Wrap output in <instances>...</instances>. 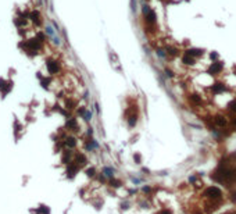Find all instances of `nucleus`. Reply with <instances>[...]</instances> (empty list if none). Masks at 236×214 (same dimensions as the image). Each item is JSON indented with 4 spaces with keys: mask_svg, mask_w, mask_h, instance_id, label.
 I'll use <instances>...</instances> for the list:
<instances>
[{
    "mask_svg": "<svg viewBox=\"0 0 236 214\" xmlns=\"http://www.w3.org/2000/svg\"><path fill=\"white\" fill-rule=\"evenodd\" d=\"M143 17H144V22L149 25H154L156 21H157V15H156V13H154L153 10H150L147 14H144Z\"/></svg>",
    "mask_w": 236,
    "mask_h": 214,
    "instance_id": "obj_1",
    "label": "nucleus"
},
{
    "mask_svg": "<svg viewBox=\"0 0 236 214\" xmlns=\"http://www.w3.org/2000/svg\"><path fill=\"white\" fill-rule=\"evenodd\" d=\"M222 71V63H220V61H214V63L210 65V68H208V73L211 74V75H217V74H220Z\"/></svg>",
    "mask_w": 236,
    "mask_h": 214,
    "instance_id": "obj_2",
    "label": "nucleus"
},
{
    "mask_svg": "<svg viewBox=\"0 0 236 214\" xmlns=\"http://www.w3.org/2000/svg\"><path fill=\"white\" fill-rule=\"evenodd\" d=\"M47 71L50 74H57L60 71V65L57 61H47Z\"/></svg>",
    "mask_w": 236,
    "mask_h": 214,
    "instance_id": "obj_3",
    "label": "nucleus"
},
{
    "mask_svg": "<svg viewBox=\"0 0 236 214\" xmlns=\"http://www.w3.org/2000/svg\"><path fill=\"white\" fill-rule=\"evenodd\" d=\"M224 90H225V85L221 83V82H217V83H214V85L211 86V92L214 93V95H218V93L224 92Z\"/></svg>",
    "mask_w": 236,
    "mask_h": 214,
    "instance_id": "obj_4",
    "label": "nucleus"
},
{
    "mask_svg": "<svg viewBox=\"0 0 236 214\" xmlns=\"http://www.w3.org/2000/svg\"><path fill=\"white\" fill-rule=\"evenodd\" d=\"M214 122H215V125L224 128L226 125V118L224 116H215L214 117Z\"/></svg>",
    "mask_w": 236,
    "mask_h": 214,
    "instance_id": "obj_5",
    "label": "nucleus"
},
{
    "mask_svg": "<svg viewBox=\"0 0 236 214\" xmlns=\"http://www.w3.org/2000/svg\"><path fill=\"white\" fill-rule=\"evenodd\" d=\"M189 102L192 103L193 106H200V104H202V96H199V95H190V96H189Z\"/></svg>",
    "mask_w": 236,
    "mask_h": 214,
    "instance_id": "obj_6",
    "label": "nucleus"
},
{
    "mask_svg": "<svg viewBox=\"0 0 236 214\" xmlns=\"http://www.w3.org/2000/svg\"><path fill=\"white\" fill-rule=\"evenodd\" d=\"M185 53L189 54V56H192V57H197V56H202V54H203V50H200V49L190 47V49H187Z\"/></svg>",
    "mask_w": 236,
    "mask_h": 214,
    "instance_id": "obj_7",
    "label": "nucleus"
},
{
    "mask_svg": "<svg viewBox=\"0 0 236 214\" xmlns=\"http://www.w3.org/2000/svg\"><path fill=\"white\" fill-rule=\"evenodd\" d=\"M182 63L185 64V65H193L195 64V57H192V56H189V54H183L182 56Z\"/></svg>",
    "mask_w": 236,
    "mask_h": 214,
    "instance_id": "obj_8",
    "label": "nucleus"
},
{
    "mask_svg": "<svg viewBox=\"0 0 236 214\" xmlns=\"http://www.w3.org/2000/svg\"><path fill=\"white\" fill-rule=\"evenodd\" d=\"M29 18L34 21L35 24H40V13L39 11H32V13H29Z\"/></svg>",
    "mask_w": 236,
    "mask_h": 214,
    "instance_id": "obj_9",
    "label": "nucleus"
},
{
    "mask_svg": "<svg viewBox=\"0 0 236 214\" xmlns=\"http://www.w3.org/2000/svg\"><path fill=\"white\" fill-rule=\"evenodd\" d=\"M165 52H167L168 56H172V57H174V56L178 54V49L174 47V46H167V47H165Z\"/></svg>",
    "mask_w": 236,
    "mask_h": 214,
    "instance_id": "obj_10",
    "label": "nucleus"
},
{
    "mask_svg": "<svg viewBox=\"0 0 236 214\" xmlns=\"http://www.w3.org/2000/svg\"><path fill=\"white\" fill-rule=\"evenodd\" d=\"M67 128H69V129H77V121H75L74 118H69L68 121H67Z\"/></svg>",
    "mask_w": 236,
    "mask_h": 214,
    "instance_id": "obj_11",
    "label": "nucleus"
},
{
    "mask_svg": "<svg viewBox=\"0 0 236 214\" xmlns=\"http://www.w3.org/2000/svg\"><path fill=\"white\" fill-rule=\"evenodd\" d=\"M156 52H157V54H158V56H160V57H161V58H165V57H167V56H168V54H167V52H165V49L158 47L157 50H156Z\"/></svg>",
    "mask_w": 236,
    "mask_h": 214,
    "instance_id": "obj_12",
    "label": "nucleus"
},
{
    "mask_svg": "<svg viewBox=\"0 0 236 214\" xmlns=\"http://www.w3.org/2000/svg\"><path fill=\"white\" fill-rule=\"evenodd\" d=\"M65 145L68 146V147H74V146L77 145V142H75L74 138H67V141H65Z\"/></svg>",
    "mask_w": 236,
    "mask_h": 214,
    "instance_id": "obj_13",
    "label": "nucleus"
},
{
    "mask_svg": "<svg viewBox=\"0 0 236 214\" xmlns=\"http://www.w3.org/2000/svg\"><path fill=\"white\" fill-rule=\"evenodd\" d=\"M228 107H229V110H231L232 113H236V99H233V100L228 104Z\"/></svg>",
    "mask_w": 236,
    "mask_h": 214,
    "instance_id": "obj_14",
    "label": "nucleus"
},
{
    "mask_svg": "<svg viewBox=\"0 0 236 214\" xmlns=\"http://www.w3.org/2000/svg\"><path fill=\"white\" fill-rule=\"evenodd\" d=\"M131 10L133 13L136 11V0H131Z\"/></svg>",
    "mask_w": 236,
    "mask_h": 214,
    "instance_id": "obj_15",
    "label": "nucleus"
},
{
    "mask_svg": "<svg viewBox=\"0 0 236 214\" xmlns=\"http://www.w3.org/2000/svg\"><path fill=\"white\" fill-rule=\"evenodd\" d=\"M46 32H47L50 36H56V35H54V31L51 29V27H46Z\"/></svg>",
    "mask_w": 236,
    "mask_h": 214,
    "instance_id": "obj_16",
    "label": "nucleus"
},
{
    "mask_svg": "<svg viewBox=\"0 0 236 214\" xmlns=\"http://www.w3.org/2000/svg\"><path fill=\"white\" fill-rule=\"evenodd\" d=\"M165 74H167V77H169V78L174 77V73H172L171 70H168V68H165Z\"/></svg>",
    "mask_w": 236,
    "mask_h": 214,
    "instance_id": "obj_17",
    "label": "nucleus"
},
{
    "mask_svg": "<svg viewBox=\"0 0 236 214\" xmlns=\"http://www.w3.org/2000/svg\"><path fill=\"white\" fill-rule=\"evenodd\" d=\"M210 57L214 58V60H217V58H218V53H212L211 52V53H210Z\"/></svg>",
    "mask_w": 236,
    "mask_h": 214,
    "instance_id": "obj_18",
    "label": "nucleus"
},
{
    "mask_svg": "<svg viewBox=\"0 0 236 214\" xmlns=\"http://www.w3.org/2000/svg\"><path fill=\"white\" fill-rule=\"evenodd\" d=\"M232 125H233V128L236 129V117L233 118V120H232Z\"/></svg>",
    "mask_w": 236,
    "mask_h": 214,
    "instance_id": "obj_19",
    "label": "nucleus"
},
{
    "mask_svg": "<svg viewBox=\"0 0 236 214\" xmlns=\"http://www.w3.org/2000/svg\"><path fill=\"white\" fill-rule=\"evenodd\" d=\"M235 73H236V70H235Z\"/></svg>",
    "mask_w": 236,
    "mask_h": 214,
    "instance_id": "obj_20",
    "label": "nucleus"
}]
</instances>
